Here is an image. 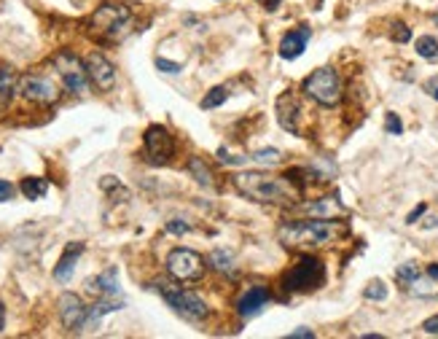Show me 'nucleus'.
<instances>
[{
    "label": "nucleus",
    "instance_id": "nucleus-39",
    "mask_svg": "<svg viewBox=\"0 0 438 339\" xmlns=\"http://www.w3.org/2000/svg\"><path fill=\"white\" fill-rule=\"evenodd\" d=\"M5 329V305L0 302V331Z\"/></svg>",
    "mask_w": 438,
    "mask_h": 339
},
{
    "label": "nucleus",
    "instance_id": "nucleus-35",
    "mask_svg": "<svg viewBox=\"0 0 438 339\" xmlns=\"http://www.w3.org/2000/svg\"><path fill=\"white\" fill-rule=\"evenodd\" d=\"M422 331H425V334H433V337H438V315L428 318V320L422 323Z\"/></svg>",
    "mask_w": 438,
    "mask_h": 339
},
{
    "label": "nucleus",
    "instance_id": "nucleus-19",
    "mask_svg": "<svg viewBox=\"0 0 438 339\" xmlns=\"http://www.w3.org/2000/svg\"><path fill=\"white\" fill-rule=\"evenodd\" d=\"M87 291L100 294V296H116L119 294V270L111 267V270L100 272L97 278H89L87 280Z\"/></svg>",
    "mask_w": 438,
    "mask_h": 339
},
{
    "label": "nucleus",
    "instance_id": "nucleus-16",
    "mask_svg": "<svg viewBox=\"0 0 438 339\" xmlns=\"http://www.w3.org/2000/svg\"><path fill=\"white\" fill-rule=\"evenodd\" d=\"M310 38H312V28H307V25H301V28H296V30L285 32V38L280 41V57L282 60H299L301 54H304V49H307V43H310Z\"/></svg>",
    "mask_w": 438,
    "mask_h": 339
},
{
    "label": "nucleus",
    "instance_id": "nucleus-14",
    "mask_svg": "<svg viewBox=\"0 0 438 339\" xmlns=\"http://www.w3.org/2000/svg\"><path fill=\"white\" fill-rule=\"evenodd\" d=\"M275 113H277V124L285 132H299V122H301V102L293 92H282L275 100Z\"/></svg>",
    "mask_w": 438,
    "mask_h": 339
},
{
    "label": "nucleus",
    "instance_id": "nucleus-41",
    "mask_svg": "<svg viewBox=\"0 0 438 339\" xmlns=\"http://www.w3.org/2000/svg\"><path fill=\"white\" fill-rule=\"evenodd\" d=\"M320 3H323V0H312V8H320Z\"/></svg>",
    "mask_w": 438,
    "mask_h": 339
},
{
    "label": "nucleus",
    "instance_id": "nucleus-25",
    "mask_svg": "<svg viewBox=\"0 0 438 339\" xmlns=\"http://www.w3.org/2000/svg\"><path fill=\"white\" fill-rule=\"evenodd\" d=\"M417 54H419L422 60L436 62L438 60V41L433 38V35H422V38H417Z\"/></svg>",
    "mask_w": 438,
    "mask_h": 339
},
{
    "label": "nucleus",
    "instance_id": "nucleus-24",
    "mask_svg": "<svg viewBox=\"0 0 438 339\" xmlns=\"http://www.w3.org/2000/svg\"><path fill=\"white\" fill-rule=\"evenodd\" d=\"M19 191L25 194V199H41L46 191H49V181L46 178H25L22 184H19Z\"/></svg>",
    "mask_w": 438,
    "mask_h": 339
},
{
    "label": "nucleus",
    "instance_id": "nucleus-6",
    "mask_svg": "<svg viewBox=\"0 0 438 339\" xmlns=\"http://www.w3.org/2000/svg\"><path fill=\"white\" fill-rule=\"evenodd\" d=\"M132 22V11L124 3H105L100 6L89 19V32L97 38H105V41H113L126 30V25Z\"/></svg>",
    "mask_w": 438,
    "mask_h": 339
},
{
    "label": "nucleus",
    "instance_id": "nucleus-17",
    "mask_svg": "<svg viewBox=\"0 0 438 339\" xmlns=\"http://www.w3.org/2000/svg\"><path fill=\"white\" fill-rule=\"evenodd\" d=\"M299 213H307L310 218H336L345 216V208L339 205L336 197H320L312 202H304V205H296Z\"/></svg>",
    "mask_w": 438,
    "mask_h": 339
},
{
    "label": "nucleus",
    "instance_id": "nucleus-8",
    "mask_svg": "<svg viewBox=\"0 0 438 339\" xmlns=\"http://www.w3.org/2000/svg\"><path fill=\"white\" fill-rule=\"evenodd\" d=\"M143 151H146V159H148L151 164H157V167L170 164L172 156H175V138L170 135L167 127L151 124V127L146 129V135H143Z\"/></svg>",
    "mask_w": 438,
    "mask_h": 339
},
{
    "label": "nucleus",
    "instance_id": "nucleus-2",
    "mask_svg": "<svg viewBox=\"0 0 438 339\" xmlns=\"http://www.w3.org/2000/svg\"><path fill=\"white\" fill-rule=\"evenodd\" d=\"M234 186L242 197H248L258 205H296L299 186L285 175H269V173H240L234 175Z\"/></svg>",
    "mask_w": 438,
    "mask_h": 339
},
{
    "label": "nucleus",
    "instance_id": "nucleus-28",
    "mask_svg": "<svg viewBox=\"0 0 438 339\" xmlns=\"http://www.w3.org/2000/svg\"><path fill=\"white\" fill-rule=\"evenodd\" d=\"M251 159L253 162H258V164H264V167H275V164H280L282 162V154L277 149H261V151H255Z\"/></svg>",
    "mask_w": 438,
    "mask_h": 339
},
{
    "label": "nucleus",
    "instance_id": "nucleus-10",
    "mask_svg": "<svg viewBox=\"0 0 438 339\" xmlns=\"http://www.w3.org/2000/svg\"><path fill=\"white\" fill-rule=\"evenodd\" d=\"M16 92L22 94L25 100H30V102H38V105H54L60 100L57 84L51 78H46V76H35V73L19 78V89Z\"/></svg>",
    "mask_w": 438,
    "mask_h": 339
},
{
    "label": "nucleus",
    "instance_id": "nucleus-18",
    "mask_svg": "<svg viewBox=\"0 0 438 339\" xmlns=\"http://www.w3.org/2000/svg\"><path fill=\"white\" fill-rule=\"evenodd\" d=\"M81 253H84V243H67V248L60 256V261H57V267H54V280L67 283V280L73 278V270H76Z\"/></svg>",
    "mask_w": 438,
    "mask_h": 339
},
{
    "label": "nucleus",
    "instance_id": "nucleus-12",
    "mask_svg": "<svg viewBox=\"0 0 438 339\" xmlns=\"http://www.w3.org/2000/svg\"><path fill=\"white\" fill-rule=\"evenodd\" d=\"M87 73H89V81H92L100 92H111V89L116 87V67L108 62L105 54H100V52H92V54L87 57Z\"/></svg>",
    "mask_w": 438,
    "mask_h": 339
},
{
    "label": "nucleus",
    "instance_id": "nucleus-11",
    "mask_svg": "<svg viewBox=\"0 0 438 339\" xmlns=\"http://www.w3.org/2000/svg\"><path fill=\"white\" fill-rule=\"evenodd\" d=\"M57 307H60V320H62V326L67 331H81L84 326H87V312L89 309L84 307V302H81V296L78 294H62L60 296V302H57Z\"/></svg>",
    "mask_w": 438,
    "mask_h": 339
},
{
    "label": "nucleus",
    "instance_id": "nucleus-31",
    "mask_svg": "<svg viewBox=\"0 0 438 339\" xmlns=\"http://www.w3.org/2000/svg\"><path fill=\"white\" fill-rule=\"evenodd\" d=\"M157 67L161 73H170V76H178V73L183 70V65H178V62H172V60H164V57H157Z\"/></svg>",
    "mask_w": 438,
    "mask_h": 339
},
{
    "label": "nucleus",
    "instance_id": "nucleus-38",
    "mask_svg": "<svg viewBox=\"0 0 438 339\" xmlns=\"http://www.w3.org/2000/svg\"><path fill=\"white\" fill-rule=\"evenodd\" d=\"M288 337L290 339H314V331L312 329H296V331H290Z\"/></svg>",
    "mask_w": 438,
    "mask_h": 339
},
{
    "label": "nucleus",
    "instance_id": "nucleus-34",
    "mask_svg": "<svg viewBox=\"0 0 438 339\" xmlns=\"http://www.w3.org/2000/svg\"><path fill=\"white\" fill-rule=\"evenodd\" d=\"M218 159L223 162V164H242V162H245V156H231V154H226V149H218Z\"/></svg>",
    "mask_w": 438,
    "mask_h": 339
},
{
    "label": "nucleus",
    "instance_id": "nucleus-1",
    "mask_svg": "<svg viewBox=\"0 0 438 339\" xmlns=\"http://www.w3.org/2000/svg\"><path fill=\"white\" fill-rule=\"evenodd\" d=\"M347 226L336 218H301V221H285L277 229L280 243L299 250L331 245L339 234H345Z\"/></svg>",
    "mask_w": 438,
    "mask_h": 339
},
{
    "label": "nucleus",
    "instance_id": "nucleus-42",
    "mask_svg": "<svg viewBox=\"0 0 438 339\" xmlns=\"http://www.w3.org/2000/svg\"><path fill=\"white\" fill-rule=\"evenodd\" d=\"M436 25H438V17H436Z\"/></svg>",
    "mask_w": 438,
    "mask_h": 339
},
{
    "label": "nucleus",
    "instance_id": "nucleus-7",
    "mask_svg": "<svg viewBox=\"0 0 438 339\" xmlns=\"http://www.w3.org/2000/svg\"><path fill=\"white\" fill-rule=\"evenodd\" d=\"M205 256L191 248H172L167 253V272L181 283H194L205 278Z\"/></svg>",
    "mask_w": 438,
    "mask_h": 339
},
{
    "label": "nucleus",
    "instance_id": "nucleus-4",
    "mask_svg": "<svg viewBox=\"0 0 438 339\" xmlns=\"http://www.w3.org/2000/svg\"><path fill=\"white\" fill-rule=\"evenodd\" d=\"M323 283H325V264L314 256H301L280 280V285L288 294H307L320 288Z\"/></svg>",
    "mask_w": 438,
    "mask_h": 339
},
{
    "label": "nucleus",
    "instance_id": "nucleus-37",
    "mask_svg": "<svg viewBox=\"0 0 438 339\" xmlns=\"http://www.w3.org/2000/svg\"><path fill=\"white\" fill-rule=\"evenodd\" d=\"M425 210H428V205H425V202H422V205H417V208H414V210L408 213L406 223H417V218H419V216H425Z\"/></svg>",
    "mask_w": 438,
    "mask_h": 339
},
{
    "label": "nucleus",
    "instance_id": "nucleus-32",
    "mask_svg": "<svg viewBox=\"0 0 438 339\" xmlns=\"http://www.w3.org/2000/svg\"><path fill=\"white\" fill-rule=\"evenodd\" d=\"M384 127H387V132H390V135H404V124H401V119H398V113H387Z\"/></svg>",
    "mask_w": 438,
    "mask_h": 339
},
{
    "label": "nucleus",
    "instance_id": "nucleus-27",
    "mask_svg": "<svg viewBox=\"0 0 438 339\" xmlns=\"http://www.w3.org/2000/svg\"><path fill=\"white\" fill-rule=\"evenodd\" d=\"M100 188L102 191H108V194H113V197H122V199H129V188L126 186H122V181H116L113 175H105L102 181H100Z\"/></svg>",
    "mask_w": 438,
    "mask_h": 339
},
{
    "label": "nucleus",
    "instance_id": "nucleus-9",
    "mask_svg": "<svg viewBox=\"0 0 438 339\" xmlns=\"http://www.w3.org/2000/svg\"><path fill=\"white\" fill-rule=\"evenodd\" d=\"M54 70L60 73L65 89L73 94L87 92V84H89V73H87V62H81L73 52H57L54 54Z\"/></svg>",
    "mask_w": 438,
    "mask_h": 339
},
{
    "label": "nucleus",
    "instance_id": "nucleus-15",
    "mask_svg": "<svg viewBox=\"0 0 438 339\" xmlns=\"http://www.w3.org/2000/svg\"><path fill=\"white\" fill-rule=\"evenodd\" d=\"M401 288L406 291L408 296H417V299H436L438 296V278H433L428 270H417L411 278L401 280Z\"/></svg>",
    "mask_w": 438,
    "mask_h": 339
},
{
    "label": "nucleus",
    "instance_id": "nucleus-13",
    "mask_svg": "<svg viewBox=\"0 0 438 339\" xmlns=\"http://www.w3.org/2000/svg\"><path fill=\"white\" fill-rule=\"evenodd\" d=\"M269 302H272V291H269L266 285H251V288L240 296V302H237V315H240L242 320H251L255 315H261Z\"/></svg>",
    "mask_w": 438,
    "mask_h": 339
},
{
    "label": "nucleus",
    "instance_id": "nucleus-23",
    "mask_svg": "<svg viewBox=\"0 0 438 339\" xmlns=\"http://www.w3.org/2000/svg\"><path fill=\"white\" fill-rule=\"evenodd\" d=\"M207 264H210L216 272H223V275H234V256H231L229 250H223V248L210 250V256H207Z\"/></svg>",
    "mask_w": 438,
    "mask_h": 339
},
{
    "label": "nucleus",
    "instance_id": "nucleus-33",
    "mask_svg": "<svg viewBox=\"0 0 438 339\" xmlns=\"http://www.w3.org/2000/svg\"><path fill=\"white\" fill-rule=\"evenodd\" d=\"M167 232H170V234H186V232H191V226H188L186 221H181V218H172V221L167 223Z\"/></svg>",
    "mask_w": 438,
    "mask_h": 339
},
{
    "label": "nucleus",
    "instance_id": "nucleus-26",
    "mask_svg": "<svg viewBox=\"0 0 438 339\" xmlns=\"http://www.w3.org/2000/svg\"><path fill=\"white\" fill-rule=\"evenodd\" d=\"M226 97H229V89L226 87H213L210 92L202 97V111H213V108H220L223 102H226Z\"/></svg>",
    "mask_w": 438,
    "mask_h": 339
},
{
    "label": "nucleus",
    "instance_id": "nucleus-29",
    "mask_svg": "<svg viewBox=\"0 0 438 339\" xmlns=\"http://www.w3.org/2000/svg\"><path fill=\"white\" fill-rule=\"evenodd\" d=\"M363 296L371 299V302H384V299H387V285H384L382 280H371V283L366 285Z\"/></svg>",
    "mask_w": 438,
    "mask_h": 339
},
{
    "label": "nucleus",
    "instance_id": "nucleus-20",
    "mask_svg": "<svg viewBox=\"0 0 438 339\" xmlns=\"http://www.w3.org/2000/svg\"><path fill=\"white\" fill-rule=\"evenodd\" d=\"M124 307V299H116V296H102L97 305H94L89 312H87V326L84 329H94L108 312H116V309Z\"/></svg>",
    "mask_w": 438,
    "mask_h": 339
},
{
    "label": "nucleus",
    "instance_id": "nucleus-30",
    "mask_svg": "<svg viewBox=\"0 0 438 339\" xmlns=\"http://www.w3.org/2000/svg\"><path fill=\"white\" fill-rule=\"evenodd\" d=\"M390 38H393L395 43H406L408 38H411V30H408L404 22H395L393 30H390Z\"/></svg>",
    "mask_w": 438,
    "mask_h": 339
},
{
    "label": "nucleus",
    "instance_id": "nucleus-21",
    "mask_svg": "<svg viewBox=\"0 0 438 339\" xmlns=\"http://www.w3.org/2000/svg\"><path fill=\"white\" fill-rule=\"evenodd\" d=\"M188 173L194 175V181H196L199 186H205V188H216V175H213V170L205 164V159L191 156V159H188Z\"/></svg>",
    "mask_w": 438,
    "mask_h": 339
},
{
    "label": "nucleus",
    "instance_id": "nucleus-3",
    "mask_svg": "<svg viewBox=\"0 0 438 339\" xmlns=\"http://www.w3.org/2000/svg\"><path fill=\"white\" fill-rule=\"evenodd\" d=\"M301 92L323 108H336L345 97V84L334 67H317L301 81Z\"/></svg>",
    "mask_w": 438,
    "mask_h": 339
},
{
    "label": "nucleus",
    "instance_id": "nucleus-40",
    "mask_svg": "<svg viewBox=\"0 0 438 339\" xmlns=\"http://www.w3.org/2000/svg\"><path fill=\"white\" fill-rule=\"evenodd\" d=\"M428 92H430V94H433V97L438 100V87H436V84H433V87H428Z\"/></svg>",
    "mask_w": 438,
    "mask_h": 339
},
{
    "label": "nucleus",
    "instance_id": "nucleus-5",
    "mask_svg": "<svg viewBox=\"0 0 438 339\" xmlns=\"http://www.w3.org/2000/svg\"><path fill=\"white\" fill-rule=\"evenodd\" d=\"M157 291L161 294V299L175 309L178 315H183L186 320L199 323V320H205V318L210 315L205 299H202L199 294L188 291V288H181V285H175V283H157Z\"/></svg>",
    "mask_w": 438,
    "mask_h": 339
},
{
    "label": "nucleus",
    "instance_id": "nucleus-36",
    "mask_svg": "<svg viewBox=\"0 0 438 339\" xmlns=\"http://www.w3.org/2000/svg\"><path fill=\"white\" fill-rule=\"evenodd\" d=\"M11 197H14V186L8 181H0V202H8Z\"/></svg>",
    "mask_w": 438,
    "mask_h": 339
},
{
    "label": "nucleus",
    "instance_id": "nucleus-22",
    "mask_svg": "<svg viewBox=\"0 0 438 339\" xmlns=\"http://www.w3.org/2000/svg\"><path fill=\"white\" fill-rule=\"evenodd\" d=\"M19 89V78L11 67H0V108H5L11 100H14V92Z\"/></svg>",
    "mask_w": 438,
    "mask_h": 339
}]
</instances>
